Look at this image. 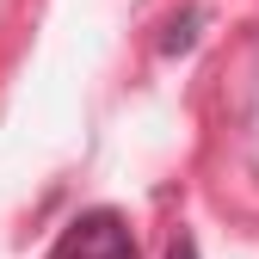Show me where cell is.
Instances as JSON below:
<instances>
[{
	"mask_svg": "<svg viewBox=\"0 0 259 259\" xmlns=\"http://www.w3.org/2000/svg\"><path fill=\"white\" fill-rule=\"evenodd\" d=\"M50 259H142V253H136V235L117 210H87L56 235Z\"/></svg>",
	"mask_w": 259,
	"mask_h": 259,
	"instance_id": "1",
	"label": "cell"
},
{
	"mask_svg": "<svg viewBox=\"0 0 259 259\" xmlns=\"http://www.w3.org/2000/svg\"><path fill=\"white\" fill-rule=\"evenodd\" d=\"M198 25H204V13H198V7L173 13V19H167V31H160V56H185L191 44H198Z\"/></svg>",
	"mask_w": 259,
	"mask_h": 259,
	"instance_id": "2",
	"label": "cell"
},
{
	"mask_svg": "<svg viewBox=\"0 0 259 259\" xmlns=\"http://www.w3.org/2000/svg\"><path fill=\"white\" fill-rule=\"evenodd\" d=\"M167 259H198V235H191V229H179V235L167 241Z\"/></svg>",
	"mask_w": 259,
	"mask_h": 259,
	"instance_id": "3",
	"label": "cell"
}]
</instances>
